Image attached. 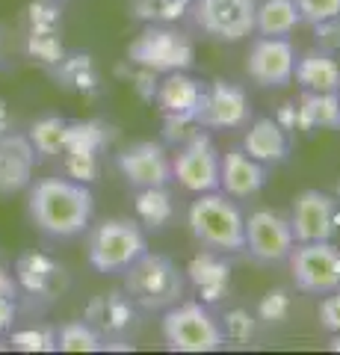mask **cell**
Returning <instances> with one entry per match:
<instances>
[{
  "label": "cell",
  "instance_id": "obj_3",
  "mask_svg": "<svg viewBox=\"0 0 340 355\" xmlns=\"http://www.w3.org/2000/svg\"><path fill=\"white\" fill-rule=\"evenodd\" d=\"M186 275L166 254H139L125 270V293L142 311H166L181 302Z\"/></svg>",
  "mask_w": 340,
  "mask_h": 355
},
{
  "label": "cell",
  "instance_id": "obj_24",
  "mask_svg": "<svg viewBox=\"0 0 340 355\" xmlns=\"http://www.w3.org/2000/svg\"><path fill=\"white\" fill-rule=\"evenodd\" d=\"M51 71L60 80V86L69 89V92L95 95L98 89H101V74H98L89 53H65Z\"/></svg>",
  "mask_w": 340,
  "mask_h": 355
},
{
  "label": "cell",
  "instance_id": "obj_42",
  "mask_svg": "<svg viewBox=\"0 0 340 355\" xmlns=\"http://www.w3.org/2000/svg\"><path fill=\"white\" fill-rule=\"evenodd\" d=\"M0 293L18 299V284H15V275H12V272H6L3 266H0Z\"/></svg>",
  "mask_w": 340,
  "mask_h": 355
},
{
  "label": "cell",
  "instance_id": "obj_45",
  "mask_svg": "<svg viewBox=\"0 0 340 355\" xmlns=\"http://www.w3.org/2000/svg\"><path fill=\"white\" fill-rule=\"evenodd\" d=\"M337 193H340V184H337Z\"/></svg>",
  "mask_w": 340,
  "mask_h": 355
},
{
  "label": "cell",
  "instance_id": "obj_32",
  "mask_svg": "<svg viewBox=\"0 0 340 355\" xmlns=\"http://www.w3.org/2000/svg\"><path fill=\"white\" fill-rule=\"evenodd\" d=\"M12 349H21V352H51L57 349V331L53 329H18L12 331Z\"/></svg>",
  "mask_w": 340,
  "mask_h": 355
},
{
  "label": "cell",
  "instance_id": "obj_46",
  "mask_svg": "<svg viewBox=\"0 0 340 355\" xmlns=\"http://www.w3.org/2000/svg\"><path fill=\"white\" fill-rule=\"evenodd\" d=\"M337 98H340V92H337Z\"/></svg>",
  "mask_w": 340,
  "mask_h": 355
},
{
  "label": "cell",
  "instance_id": "obj_5",
  "mask_svg": "<svg viewBox=\"0 0 340 355\" xmlns=\"http://www.w3.org/2000/svg\"><path fill=\"white\" fill-rule=\"evenodd\" d=\"M163 343L172 352H219L225 335L204 302H175L160 320Z\"/></svg>",
  "mask_w": 340,
  "mask_h": 355
},
{
  "label": "cell",
  "instance_id": "obj_33",
  "mask_svg": "<svg viewBox=\"0 0 340 355\" xmlns=\"http://www.w3.org/2000/svg\"><path fill=\"white\" fill-rule=\"evenodd\" d=\"M62 12L57 0H33L27 6V30H60Z\"/></svg>",
  "mask_w": 340,
  "mask_h": 355
},
{
  "label": "cell",
  "instance_id": "obj_35",
  "mask_svg": "<svg viewBox=\"0 0 340 355\" xmlns=\"http://www.w3.org/2000/svg\"><path fill=\"white\" fill-rule=\"evenodd\" d=\"M290 314V296L284 287H276V291H269L267 296L258 302V317L263 320V323H269V326H278L284 323Z\"/></svg>",
  "mask_w": 340,
  "mask_h": 355
},
{
  "label": "cell",
  "instance_id": "obj_22",
  "mask_svg": "<svg viewBox=\"0 0 340 355\" xmlns=\"http://www.w3.org/2000/svg\"><path fill=\"white\" fill-rule=\"evenodd\" d=\"M293 77L302 86V92H340V62L320 48L296 57Z\"/></svg>",
  "mask_w": 340,
  "mask_h": 355
},
{
  "label": "cell",
  "instance_id": "obj_2",
  "mask_svg": "<svg viewBox=\"0 0 340 355\" xmlns=\"http://www.w3.org/2000/svg\"><path fill=\"white\" fill-rule=\"evenodd\" d=\"M186 225L202 249L231 254L246 249V214L222 190L199 193L186 210Z\"/></svg>",
  "mask_w": 340,
  "mask_h": 355
},
{
  "label": "cell",
  "instance_id": "obj_21",
  "mask_svg": "<svg viewBox=\"0 0 340 355\" xmlns=\"http://www.w3.org/2000/svg\"><path fill=\"white\" fill-rule=\"evenodd\" d=\"M184 275L193 282V287L199 291L204 305L219 302V299L228 293V287H231V266L222 261V254L211 252V249L195 254L190 266L184 270Z\"/></svg>",
  "mask_w": 340,
  "mask_h": 355
},
{
  "label": "cell",
  "instance_id": "obj_1",
  "mask_svg": "<svg viewBox=\"0 0 340 355\" xmlns=\"http://www.w3.org/2000/svg\"><path fill=\"white\" fill-rule=\"evenodd\" d=\"M27 214L42 234L71 240L92 225L95 198L89 184L74 178H42L27 187Z\"/></svg>",
  "mask_w": 340,
  "mask_h": 355
},
{
  "label": "cell",
  "instance_id": "obj_44",
  "mask_svg": "<svg viewBox=\"0 0 340 355\" xmlns=\"http://www.w3.org/2000/svg\"><path fill=\"white\" fill-rule=\"evenodd\" d=\"M328 349H332V352H340V331H337V335H332V340H328Z\"/></svg>",
  "mask_w": 340,
  "mask_h": 355
},
{
  "label": "cell",
  "instance_id": "obj_26",
  "mask_svg": "<svg viewBox=\"0 0 340 355\" xmlns=\"http://www.w3.org/2000/svg\"><path fill=\"white\" fill-rule=\"evenodd\" d=\"M65 133H69V119L62 116H42L30 125L27 139L36 148V157H57L65 148Z\"/></svg>",
  "mask_w": 340,
  "mask_h": 355
},
{
  "label": "cell",
  "instance_id": "obj_16",
  "mask_svg": "<svg viewBox=\"0 0 340 355\" xmlns=\"http://www.w3.org/2000/svg\"><path fill=\"white\" fill-rule=\"evenodd\" d=\"M83 320L104 338V349H107L109 340L122 343L130 335V329H134V323H136V305L125 291L101 293L86 305Z\"/></svg>",
  "mask_w": 340,
  "mask_h": 355
},
{
  "label": "cell",
  "instance_id": "obj_31",
  "mask_svg": "<svg viewBox=\"0 0 340 355\" xmlns=\"http://www.w3.org/2000/svg\"><path fill=\"white\" fill-rule=\"evenodd\" d=\"M24 51H27V57H30V60L42 62L45 69H53V65H57V62L65 57L60 30H27Z\"/></svg>",
  "mask_w": 340,
  "mask_h": 355
},
{
  "label": "cell",
  "instance_id": "obj_19",
  "mask_svg": "<svg viewBox=\"0 0 340 355\" xmlns=\"http://www.w3.org/2000/svg\"><path fill=\"white\" fill-rule=\"evenodd\" d=\"M62 279H65L62 266L53 258H48L45 252H27L15 261V284H18V291H24L27 296L53 299Z\"/></svg>",
  "mask_w": 340,
  "mask_h": 355
},
{
  "label": "cell",
  "instance_id": "obj_20",
  "mask_svg": "<svg viewBox=\"0 0 340 355\" xmlns=\"http://www.w3.org/2000/svg\"><path fill=\"white\" fill-rule=\"evenodd\" d=\"M246 139L243 151L249 157H255L263 166H278L290 157V130H284L276 119L263 116L246 125Z\"/></svg>",
  "mask_w": 340,
  "mask_h": 355
},
{
  "label": "cell",
  "instance_id": "obj_4",
  "mask_svg": "<svg viewBox=\"0 0 340 355\" xmlns=\"http://www.w3.org/2000/svg\"><path fill=\"white\" fill-rule=\"evenodd\" d=\"M148 252L145 231L136 219H104L101 225L89 231V246H86V258H89L92 270L101 275L125 272L139 254Z\"/></svg>",
  "mask_w": 340,
  "mask_h": 355
},
{
  "label": "cell",
  "instance_id": "obj_29",
  "mask_svg": "<svg viewBox=\"0 0 340 355\" xmlns=\"http://www.w3.org/2000/svg\"><path fill=\"white\" fill-rule=\"evenodd\" d=\"M57 349L62 352H101L104 338L86 323V320H71L62 323L57 331Z\"/></svg>",
  "mask_w": 340,
  "mask_h": 355
},
{
  "label": "cell",
  "instance_id": "obj_14",
  "mask_svg": "<svg viewBox=\"0 0 340 355\" xmlns=\"http://www.w3.org/2000/svg\"><path fill=\"white\" fill-rule=\"evenodd\" d=\"M116 166L125 181L134 190H145V187H169L172 184V157L163 142L145 139L134 142L116 157Z\"/></svg>",
  "mask_w": 340,
  "mask_h": 355
},
{
  "label": "cell",
  "instance_id": "obj_11",
  "mask_svg": "<svg viewBox=\"0 0 340 355\" xmlns=\"http://www.w3.org/2000/svg\"><path fill=\"white\" fill-rule=\"evenodd\" d=\"M251 121V101L243 86L231 80H213L204 86L195 125L204 130H231L246 128Z\"/></svg>",
  "mask_w": 340,
  "mask_h": 355
},
{
  "label": "cell",
  "instance_id": "obj_7",
  "mask_svg": "<svg viewBox=\"0 0 340 355\" xmlns=\"http://www.w3.org/2000/svg\"><path fill=\"white\" fill-rule=\"evenodd\" d=\"M219 166H222V154L213 146L211 133L204 128L193 130L172 157V181H178L186 193H213L219 190Z\"/></svg>",
  "mask_w": 340,
  "mask_h": 355
},
{
  "label": "cell",
  "instance_id": "obj_30",
  "mask_svg": "<svg viewBox=\"0 0 340 355\" xmlns=\"http://www.w3.org/2000/svg\"><path fill=\"white\" fill-rule=\"evenodd\" d=\"M193 0H130V12L145 24H172L190 12Z\"/></svg>",
  "mask_w": 340,
  "mask_h": 355
},
{
  "label": "cell",
  "instance_id": "obj_15",
  "mask_svg": "<svg viewBox=\"0 0 340 355\" xmlns=\"http://www.w3.org/2000/svg\"><path fill=\"white\" fill-rule=\"evenodd\" d=\"M334 216H337V198L320 190H302L293 198L290 207V231L296 243H316L334 237Z\"/></svg>",
  "mask_w": 340,
  "mask_h": 355
},
{
  "label": "cell",
  "instance_id": "obj_39",
  "mask_svg": "<svg viewBox=\"0 0 340 355\" xmlns=\"http://www.w3.org/2000/svg\"><path fill=\"white\" fill-rule=\"evenodd\" d=\"M316 317H320V329L323 331H328V335H337V331H340V287L323 296Z\"/></svg>",
  "mask_w": 340,
  "mask_h": 355
},
{
  "label": "cell",
  "instance_id": "obj_10",
  "mask_svg": "<svg viewBox=\"0 0 340 355\" xmlns=\"http://www.w3.org/2000/svg\"><path fill=\"white\" fill-rule=\"evenodd\" d=\"M293 282L302 293L325 296L340 287V249L332 240L299 243L290 252Z\"/></svg>",
  "mask_w": 340,
  "mask_h": 355
},
{
  "label": "cell",
  "instance_id": "obj_23",
  "mask_svg": "<svg viewBox=\"0 0 340 355\" xmlns=\"http://www.w3.org/2000/svg\"><path fill=\"white\" fill-rule=\"evenodd\" d=\"M299 24H302V15L296 0H258V9H255L258 36L287 39Z\"/></svg>",
  "mask_w": 340,
  "mask_h": 355
},
{
  "label": "cell",
  "instance_id": "obj_41",
  "mask_svg": "<svg viewBox=\"0 0 340 355\" xmlns=\"http://www.w3.org/2000/svg\"><path fill=\"white\" fill-rule=\"evenodd\" d=\"M276 121H278L284 130H296V128H299V110H296V104H284L278 110V119Z\"/></svg>",
  "mask_w": 340,
  "mask_h": 355
},
{
  "label": "cell",
  "instance_id": "obj_28",
  "mask_svg": "<svg viewBox=\"0 0 340 355\" xmlns=\"http://www.w3.org/2000/svg\"><path fill=\"white\" fill-rule=\"evenodd\" d=\"M109 128L104 121H69V133H65V151H78V154H101L109 142Z\"/></svg>",
  "mask_w": 340,
  "mask_h": 355
},
{
  "label": "cell",
  "instance_id": "obj_38",
  "mask_svg": "<svg viewBox=\"0 0 340 355\" xmlns=\"http://www.w3.org/2000/svg\"><path fill=\"white\" fill-rule=\"evenodd\" d=\"M314 39H316V48L320 51L332 53V57H340V15L314 24Z\"/></svg>",
  "mask_w": 340,
  "mask_h": 355
},
{
  "label": "cell",
  "instance_id": "obj_13",
  "mask_svg": "<svg viewBox=\"0 0 340 355\" xmlns=\"http://www.w3.org/2000/svg\"><path fill=\"white\" fill-rule=\"evenodd\" d=\"M296 65V48L290 39L276 36H258L249 48L246 71L249 77L263 89H281L290 86Z\"/></svg>",
  "mask_w": 340,
  "mask_h": 355
},
{
  "label": "cell",
  "instance_id": "obj_17",
  "mask_svg": "<svg viewBox=\"0 0 340 355\" xmlns=\"http://www.w3.org/2000/svg\"><path fill=\"white\" fill-rule=\"evenodd\" d=\"M36 148L30 146L27 133H3L0 137V196H15L33 184L36 169Z\"/></svg>",
  "mask_w": 340,
  "mask_h": 355
},
{
  "label": "cell",
  "instance_id": "obj_6",
  "mask_svg": "<svg viewBox=\"0 0 340 355\" xmlns=\"http://www.w3.org/2000/svg\"><path fill=\"white\" fill-rule=\"evenodd\" d=\"M127 60L136 69H145L154 74L186 71L195 62V44L186 33L175 30L169 24H148L130 42Z\"/></svg>",
  "mask_w": 340,
  "mask_h": 355
},
{
  "label": "cell",
  "instance_id": "obj_40",
  "mask_svg": "<svg viewBox=\"0 0 340 355\" xmlns=\"http://www.w3.org/2000/svg\"><path fill=\"white\" fill-rule=\"evenodd\" d=\"M15 320H18L15 299H12V296H3V293H0V335H6V331H12Z\"/></svg>",
  "mask_w": 340,
  "mask_h": 355
},
{
  "label": "cell",
  "instance_id": "obj_47",
  "mask_svg": "<svg viewBox=\"0 0 340 355\" xmlns=\"http://www.w3.org/2000/svg\"><path fill=\"white\" fill-rule=\"evenodd\" d=\"M0 42H3V39H0Z\"/></svg>",
  "mask_w": 340,
  "mask_h": 355
},
{
  "label": "cell",
  "instance_id": "obj_12",
  "mask_svg": "<svg viewBox=\"0 0 340 355\" xmlns=\"http://www.w3.org/2000/svg\"><path fill=\"white\" fill-rule=\"evenodd\" d=\"M296 246L287 216L276 210H255L246 219V249L258 263H284Z\"/></svg>",
  "mask_w": 340,
  "mask_h": 355
},
{
  "label": "cell",
  "instance_id": "obj_9",
  "mask_svg": "<svg viewBox=\"0 0 340 355\" xmlns=\"http://www.w3.org/2000/svg\"><path fill=\"white\" fill-rule=\"evenodd\" d=\"M258 0H193L190 15L204 36L216 42H243L255 33Z\"/></svg>",
  "mask_w": 340,
  "mask_h": 355
},
{
  "label": "cell",
  "instance_id": "obj_27",
  "mask_svg": "<svg viewBox=\"0 0 340 355\" xmlns=\"http://www.w3.org/2000/svg\"><path fill=\"white\" fill-rule=\"evenodd\" d=\"M175 214L169 187H145V190H136V216L145 228H163Z\"/></svg>",
  "mask_w": 340,
  "mask_h": 355
},
{
  "label": "cell",
  "instance_id": "obj_36",
  "mask_svg": "<svg viewBox=\"0 0 340 355\" xmlns=\"http://www.w3.org/2000/svg\"><path fill=\"white\" fill-rule=\"evenodd\" d=\"M62 166H65V178H74V181H80V184H89L98 178V154L65 151Z\"/></svg>",
  "mask_w": 340,
  "mask_h": 355
},
{
  "label": "cell",
  "instance_id": "obj_37",
  "mask_svg": "<svg viewBox=\"0 0 340 355\" xmlns=\"http://www.w3.org/2000/svg\"><path fill=\"white\" fill-rule=\"evenodd\" d=\"M302 15V24H320V21L340 15V0H296Z\"/></svg>",
  "mask_w": 340,
  "mask_h": 355
},
{
  "label": "cell",
  "instance_id": "obj_25",
  "mask_svg": "<svg viewBox=\"0 0 340 355\" xmlns=\"http://www.w3.org/2000/svg\"><path fill=\"white\" fill-rule=\"evenodd\" d=\"M299 128L302 130H337L340 128V98L337 92H302L299 104Z\"/></svg>",
  "mask_w": 340,
  "mask_h": 355
},
{
  "label": "cell",
  "instance_id": "obj_8",
  "mask_svg": "<svg viewBox=\"0 0 340 355\" xmlns=\"http://www.w3.org/2000/svg\"><path fill=\"white\" fill-rule=\"evenodd\" d=\"M204 86L202 80H195L186 71H169L163 77V83H157V107L163 119H166V137L169 139H178L184 142L190 133L186 128H195V113H199V104H202V95H204Z\"/></svg>",
  "mask_w": 340,
  "mask_h": 355
},
{
  "label": "cell",
  "instance_id": "obj_18",
  "mask_svg": "<svg viewBox=\"0 0 340 355\" xmlns=\"http://www.w3.org/2000/svg\"><path fill=\"white\" fill-rule=\"evenodd\" d=\"M267 187V166L258 163L255 157H249L240 148H228L222 154V166H219V190L225 196H231L234 202L258 196Z\"/></svg>",
  "mask_w": 340,
  "mask_h": 355
},
{
  "label": "cell",
  "instance_id": "obj_34",
  "mask_svg": "<svg viewBox=\"0 0 340 355\" xmlns=\"http://www.w3.org/2000/svg\"><path fill=\"white\" fill-rule=\"evenodd\" d=\"M222 335L225 340H234V343H246L251 335H255V329H258V320L249 314V311L243 308H234V311H228V314L222 317Z\"/></svg>",
  "mask_w": 340,
  "mask_h": 355
},
{
  "label": "cell",
  "instance_id": "obj_43",
  "mask_svg": "<svg viewBox=\"0 0 340 355\" xmlns=\"http://www.w3.org/2000/svg\"><path fill=\"white\" fill-rule=\"evenodd\" d=\"M9 130H12V113H9V104L0 98V137Z\"/></svg>",
  "mask_w": 340,
  "mask_h": 355
}]
</instances>
